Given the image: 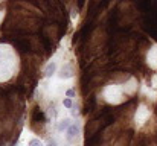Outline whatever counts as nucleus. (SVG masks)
Returning a JSON list of instances; mask_svg holds the SVG:
<instances>
[{"label": "nucleus", "instance_id": "nucleus-5", "mask_svg": "<svg viewBox=\"0 0 157 146\" xmlns=\"http://www.w3.org/2000/svg\"><path fill=\"white\" fill-rule=\"evenodd\" d=\"M55 70H56V62H49L46 66V69H44V76L46 78H51L53 73H55Z\"/></svg>", "mask_w": 157, "mask_h": 146}, {"label": "nucleus", "instance_id": "nucleus-4", "mask_svg": "<svg viewBox=\"0 0 157 146\" xmlns=\"http://www.w3.org/2000/svg\"><path fill=\"white\" fill-rule=\"evenodd\" d=\"M70 119L69 117H66V119H63V120H59V123L56 125V129L59 131V133H63V131H67L69 128H70Z\"/></svg>", "mask_w": 157, "mask_h": 146}, {"label": "nucleus", "instance_id": "nucleus-1", "mask_svg": "<svg viewBox=\"0 0 157 146\" xmlns=\"http://www.w3.org/2000/svg\"><path fill=\"white\" fill-rule=\"evenodd\" d=\"M78 134H79V126H78L76 123H72V125H70V128L66 131V139H67L69 142H72L73 139H76V137H78Z\"/></svg>", "mask_w": 157, "mask_h": 146}, {"label": "nucleus", "instance_id": "nucleus-2", "mask_svg": "<svg viewBox=\"0 0 157 146\" xmlns=\"http://www.w3.org/2000/svg\"><path fill=\"white\" fill-rule=\"evenodd\" d=\"M75 75V70H73V66L72 64H66L63 69H61V73H59V78H64V79H67V78H72Z\"/></svg>", "mask_w": 157, "mask_h": 146}, {"label": "nucleus", "instance_id": "nucleus-8", "mask_svg": "<svg viewBox=\"0 0 157 146\" xmlns=\"http://www.w3.org/2000/svg\"><path fill=\"white\" fill-rule=\"evenodd\" d=\"M66 96L69 97V99H72V97H75V90H73V88H69V90L66 92Z\"/></svg>", "mask_w": 157, "mask_h": 146}, {"label": "nucleus", "instance_id": "nucleus-7", "mask_svg": "<svg viewBox=\"0 0 157 146\" xmlns=\"http://www.w3.org/2000/svg\"><path fill=\"white\" fill-rule=\"evenodd\" d=\"M28 145L29 146H43V143H41V140H40V139H31Z\"/></svg>", "mask_w": 157, "mask_h": 146}, {"label": "nucleus", "instance_id": "nucleus-3", "mask_svg": "<svg viewBox=\"0 0 157 146\" xmlns=\"http://www.w3.org/2000/svg\"><path fill=\"white\" fill-rule=\"evenodd\" d=\"M99 126H101V122H99V120H93V122H90V123L87 125V137H93Z\"/></svg>", "mask_w": 157, "mask_h": 146}, {"label": "nucleus", "instance_id": "nucleus-6", "mask_svg": "<svg viewBox=\"0 0 157 146\" xmlns=\"http://www.w3.org/2000/svg\"><path fill=\"white\" fill-rule=\"evenodd\" d=\"M63 105H64L66 108L72 110V108H73V100H72V99H69V97H64V99H63Z\"/></svg>", "mask_w": 157, "mask_h": 146}]
</instances>
